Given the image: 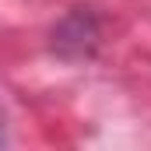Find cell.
<instances>
[{"label": "cell", "mask_w": 151, "mask_h": 151, "mask_svg": "<svg viewBox=\"0 0 151 151\" xmlns=\"http://www.w3.org/2000/svg\"><path fill=\"white\" fill-rule=\"evenodd\" d=\"M0 144H4V119H0Z\"/></svg>", "instance_id": "obj_1"}]
</instances>
